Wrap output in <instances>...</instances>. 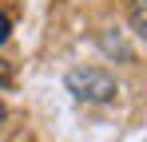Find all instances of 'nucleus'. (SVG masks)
I'll list each match as a JSON object with an SVG mask.
<instances>
[{"instance_id": "1", "label": "nucleus", "mask_w": 147, "mask_h": 142, "mask_svg": "<svg viewBox=\"0 0 147 142\" xmlns=\"http://www.w3.org/2000/svg\"><path fill=\"white\" fill-rule=\"evenodd\" d=\"M68 91L80 103H111L115 99V79L103 67H76V71H68Z\"/></svg>"}, {"instance_id": "2", "label": "nucleus", "mask_w": 147, "mask_h": 142, "mask_svg": "<svg viewBox=\"0 0 147 142\" xmlns=\"http://www.w3.org/2000/svg\"><path fill=\"white\" fill-rule=\"evenodd\" d=\"M131 28L139 36L147 32V0H131Z\"/></svg>"}, {"instance_id": "3", "label": "nucleus", "mask_w": 147, "mask_h": 142, "mask_svg": "<svg viewBox=\"0 0 147 142\" xmlns=\"http://www.w3.org/2000/svg\"><path fill=\"white\" fill-rule=\"evenodd\" d=\"M8 32H12V20H8V16H4V12H0V44H4V40H8Z\"/></svg>"}, {"instance_id": "4", "label": "nucleus", "mask_w": 147, "mask_h": 142, "mask_svg": "<svg viewBox=\"0 0 147 142\" xmlns=\"http://www.w3.org/2000/svg\"><path fill=\"white\" fill-rule=\"evenodd\" d=\"M0 122H4V103H0Z\"/></svg>"}]
</instances>
